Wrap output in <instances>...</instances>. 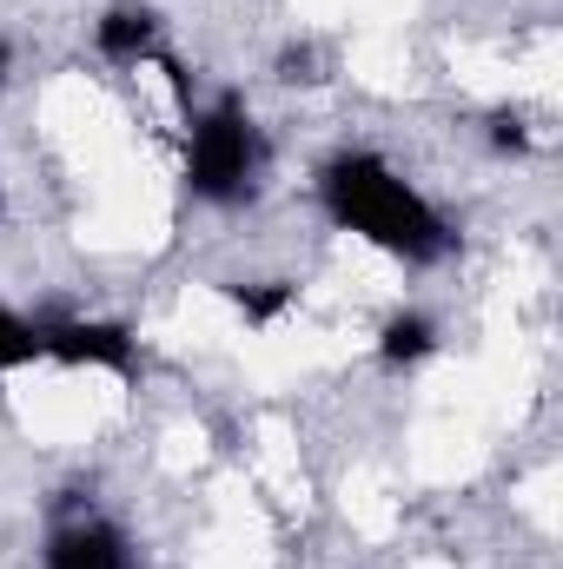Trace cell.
<instances>
[{
  "label": "cell",
  "instance_id": "6da1fadb",
  "mask_svg": "<svg viewBox=\"0 0 563 569\" xmlns=\"http://www.w3.org/2000/svg\"><path fill=\"white\" fill-rule=\"evenodd\" d=\"M318 199L345 232H358V239H372V246H385L412 266H431V259L451 252V226L372 152H338L318 172Z\"/></svg>",
  "mask_w": 563,
  "mask_h": 569
},
{
  "label": "cell",
  "instance_id": "7a4b0ae2",
  "mask_svg": "<svg viewBox=\"0 0 563 569\" xmlns=\"http://www.w3.org/2000/svg\"><path fill=\"white\" fill-rule=\"evenodd\" d=\"M259 159H266V146H259V127H253V113L226 93V100H213L199 120H192V159H186V186L199 192V199H219V206H233V199H246L253 192V179H259Z\"/></svg>",
  "mask_w": 563,
  "mask_h": 569
},
{
  "label": "cell",
  "instance_id": "3957f363",
  "mask_svg": "<svg viewBox=\"0 0 563 569\" xmlns=\"http://www.w3.org/2000/svg\"><path fill=\"white\" fill-rule=\"evenodd\" d=\"M40 351H47V358H67V365H107V371H127V365H134L127 325H87V318L47 325V331H40Z\"/></svg>",
  "mask_w": 563,
  "mask_h": 569
},
{
  "label": "cell",
  "instance_id": "277c9868",
  "mask_svg": "<svg viewBox=\"0 0 563 569\" xmlns=\"http://www.w3.org/2000/svg\"><path fill=\"white\" fill-rule=\"evenodd\" d=\"M47 569H134L127 557V537L113 523H60L47 537Z\"/></svg>",
  "mask_w": 563,
  "mask_h": 569
},
{
  "label": "cell",
  "instance_id": "5b68a950",
  "mask_svg": "<svg viewBox=\"0 0 563 569\" xmlns=\"http://www.w3.org/2000/svg\"><path fill=\"white\" fill-rule=\"evenodd\" d=\"M100 53L107 60H146L152 53V40H159V13L140 7V0H120V7H107L100 13Z\"/></svg>",
  "mask_w": 563,
  "mask_h": 569
},
{
  "label": "cell",
  "instance_id": "8992f818",
  "mask_svg": "<svg viewBox=\"0 0 563 569\" xmlns=\"http://www.w3.org/2000/svg\"><path fill=\"white\" fill-rule=\"evenodd\" d=\"M437 351V325L418 318V311H398V318H385V338H378V358L385 365H418Z\"/></svg>",
  "mask_w": 563,
  "mask_h": 569
},
{
  "label": "cell",
  "instance_id": "52a82bcc",
  "mask_svg": "<svg viewBox=\"0 0 563 569\" xmlns=\"http://www.w3.org/2000/svg\"><path fill=\"white\" fill-rule=\"evenodd\" d=\"M226 291H233V305H239V311H246V325H273V318H279L285 305H292V284H226Z\"/></svg>",
  "mask_w": 563,
  "mask_h": 569
},
{
  "label": "cell",
  "instance_id": "ba28073f",
  "mask_svg": "<svg viewBox=\"0 0 563 569\" xmlns=\"http://www.w3.org/2000/svg\"><path fill=\"white\" fill-rule=\"evenodd\" d=\"M27 358H47V351H40V331L0 305V371H13V365H27Z\"/></svg>",
  "mask_w": 563,
  "mask_h": 569
},
{
  "label": "cell",
  "instance_id": "9c48e42d",
  "mask_svg": "<svg viewBox=\"0 0 563 569\" xmlns=\"http://www.w3.org/2000/svg\"><path fill=\"white\" fill-rule=\"evenodd\" d=\"M491 146H497V152H524V146H531L524 120H517V113H491Z\"/></svg>",
  "mask_w": 563,
  "mask_h": 569
},
{
  "label": "cell",
  "instance_id": "30bf717a",
  "mask_svg": "<svg viewBox=\"0 0 563 569\" xmlns=\"http://www.w3.org/2000/svg\"><path fill=\"white\" fill-rule=\"evenodd\" d=\"M279 80H318V53H312V47H285L279 53Z\"/></svg>",
  "mask_w": 563,
  "mask_h": 569
},
{
  "label": "cell",
  "instance_id": "8fae6325",
  "mask_svg": "<svg viewBox=\"0 0 563 569\" xmlns=\"http://www.w3.org/2000/svg\"><path fill=\"white\" fill-rule=\"evenodd\" d=\"M0 87H7V40H0Z\"/></svg>",
  "mask_w": 563,
  "mask_h": 569
}]
</instances>
